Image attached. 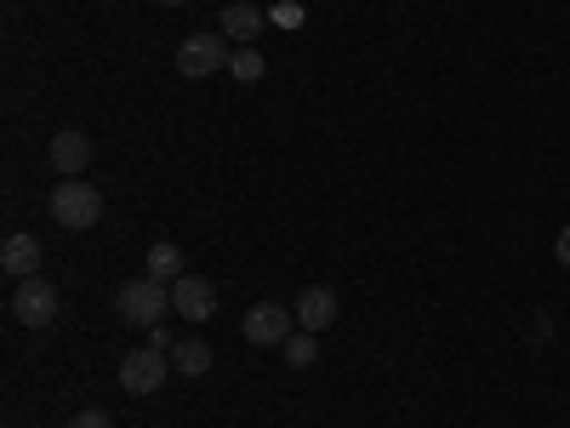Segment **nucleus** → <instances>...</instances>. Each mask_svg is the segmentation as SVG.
<instances>
[{"label":"nucleus","mask_w":570,"mask_h":428,"mask_svg":"<svg viewBox=\"0 0 570 428\" xmlns=\"http://www.w3.org/2000/svg\"><path fill=\"white\" fill-rule=\"evenodd\" d=\"M52 217H58L63 228H98V223H104V195H98L86 177H63V183L52 188Z\"/></svg>","instance_id":"f257e3e1"},{"label":"nucleus","mask_w":570,"mask_h":428,"mask_svg":"<svg viewBox=\"0 0 570 428\" xmlns=\"http://www.w3.org/2000/svg\"><path fill=\"white\" fill-rule=\"evenodd\" d=\"M115 309H120L126 325H142V331H149V325H160V314L171 309V285H160V280H149V274H142V280H126L120 298H115Z\"/></svg>","instance_id":"f03ea898"},{"label":"nucleus","mask_w":570,"mask_h":428,"mask_svg":"<svg viewBox=\"0 0 570 428\" xmlns=\"http://www.w3.org/2000/svg\"><path fill=\"white\" fill-rule=\"evenodd\" d=\"M228 35L217 29V35H188L183 46H177V75L183 80H206V75H217V69H228Z\"/></svg>","instance_id":"7ed1b4c3"},{"label":"nucleus","mask_w":570,"mask_h":428,"mask_svg":"<svg viewBox=\"0 0 570 428\" xmlns=\"http://www.w3.org/2000/svg\"><path fill=\"white\" fill-rule=\"evenodd\" d=\"M12 314H18V325H52L58 320V285L46 280V274H29V280H18V292H12Z\"/></svg>","instance_id":"20e7f679"},{"label":"nucleus","mask_w":570,"mask_h":428,"mask_svg":"<svg viewBox=\"0 0 570 428\" xmlns=\"http://www.w3.org/2000/svg\"><path fill=\"white\" fill-rule=\"evenodd\" d=\"M246 343H257V349H285V338H292V331H297V314L292 309H279V303H252L246 309Z\"/></svg>","instance_id":"39448f33"},{"label":"nucleus","mask_w":570,"mask_h":428,"mask_svg":"<svg viewBox=\"0 0 570 428\" xmlns=\"http://www.w3.org/2000/svg\"><path fill=\"white\" fill-rule=\"evenodd\" d=\"M166 371H171V360H166V349H131L126 360H120V389L126 395H155L160 383H166Z\"/></svg>","instance_id":"423d86ee"},{"label":"nucleus","mask_w":570,"mask_h":428,"mask_svg":"<svg viewBox=\"0 0 570 428\" xmlns=\"http://www.w3.org/2000/svg\"><path fill=\"white\" fill-rule=\"evenodd\" d=\"M171 309H177L183 320H212V314H217V292H212V280L183 274V280L171 285Z\"/></svg>","instance_id":"0eeeda50"},{"label":"nucleus","mask_w":570,"mask_h":428,"mask_svg":"<svg viewBox=\"0 0 570 428\" xmlns=\"http://www.w3.org/2000/svg\"><path fill=\"white\" fill-rule=\"evenodd\" d=\"M292 314H297V331H325L331 320H337V292H331V285H303Z\"/></svg>","instance_id":"6e6552de"},{"label":"nucleus","mask_w":570,"mask_h":428,"mask_svg":"<svg viewBox=\"0 0 570 428\" xmlns=\"http://www.w3.org/2000/svg\"><path fill=\"white\" fill-rule=\"evenodd\" d=\"M86 166H91V137H86V132H58V137H52V172L80 177Z\"/></svg>","instance_id":"1a4fd4ad"},{"label":"nucleus","mask_w":570,"mask_h":428,"mask_svg":"<svg viewBox=\"0 0 570 428\" xmlns=\"http://www.w3.org/2000/svg\"><path fill=\"white\" fill-rule=\"evenodd\" d=\"M0 269H7L12 280L40 274V241H35V234H7V246H0Z\"/></svg>","instance_id":"9d476101"},{"label":"nucleus","mask_w":570,"mask_h":428,"mask_svg":"<svg viewBox=\"0 0 570 428\" xmlns=\"http://www.w3.org/2000/svg\"><path fill=\"white\" fill-rule=\"evenodd\" d=\"M263 23H268V18H263L257 7H246V0H234V7L223 12V23H217V29H223V35H228L234 46H257Z\"/></svg>","instance_id":"9b49d317"},{"label":"nucleus","mask_w":570,"mask_h":428,"mask_svg":"<svg viewBox=\"0 0 570 428\" xmlns=\"http://www.w3.org/2000/svg\"><path fill=\"white\" fill-rule=\"evenodd\" d=\"M142 274H149V280H160V285H177V280H183V252H177L171 241L149 246V257H142Z\"/></svg>","instance_id":"f8f14e48"},{"label":"nucleus","mask_w":570,"mask_h":428,"mask_svg":"<svg viewBox=\"0 0 570 428\" xmlns=\"http://www.w3.org/2000/svg\"><path fill=\"white\" fill-rule=\"evenodd\" d=\"M166 354H171V371H183V377H206V371H212V349H206L200 338H183V343H171Z\"/></svg>","instance_id":"ddd939ff"},{"label":"nucleus","mask_w":570,"mask_h":428,"mask_svg":"<svg viewBox=\"0 0 570 428\" xmlns=\"http://www.w3.org/2000/svg\"><path fill=\"white\" fill-rule=\"evenodd\" d=\"M228 75H234V80H263V52H257V46H234Z\"/></svg>","instance_id":"4468645a"},{"label":"nucleus","mask_w":570,"mask_h":428,"mask_svg":"<svg viewBox=\"0 0 570 428\" xmlns=\"http://www.w3.org/2000/svg\"><path fill=\"white\" fill-rule=\"evenodd\" d=\"M285 360H292V366H314V360H320L314 331H292V338H285Z\"/></svg>","instance_id":"2eb2a0df"},{"label":"nucleus","mask_w":570,"mask_h":428,"mask_svg":"<svg viewBox=\"0 0 570 428\" xmlns=\"http://www.w3.org/2000/svg\"><path fill=\"white\" fill-rule=\"evenodd\" d=\"M69 428H115V417H109V411H75Z\"/></svg>","instance_id":"dca6fc26"},{"label":"nucleus","mask_w":570,"mask_h":428,"mask_svg":"<svg viewBox=\"0 0 570 428\" xmlns=\"http://www.w3.org/2000/svg\"><path fill=\"white\" fill-rule=\"evenodd\" d=\"M553 257H559V263H564V269H570V223H564V228H559V241H553Z\"/></svg>","instance_id":"f3484780"},{"label":"nucleus","mask_w":570,"mask_h":428,"mask_svg":"<svg viewBox=\"0 0 570 428\" xmlns=\"http://www.w3.org/2000/svg\"><path fill=\"white\" fill-rule=\"evenodd\" d=\"M274 23H285V29H297V23H303V12H297V7H274Z\"/></svg>","instance_id":"a211bd4d"},{"label":"nucleus","mask_w":570,"mask_h":428,"mask_svg":"<svg viewBox=\"0 0 570 428\" xmlns=\"http://www.w3.org/2000/svg\"><path fill=\"white\" fill-rule=\"evenodd\" d=\"M160 7H183V0H160Z\"/></svg>","instance_id":"6ab92c4d"}]
</instances>
